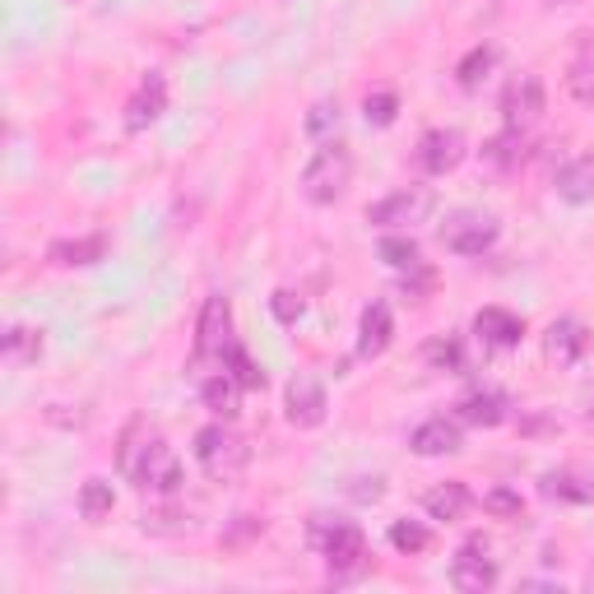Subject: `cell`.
<instances>
[{"mask_svg":"<svg viewBox=\"0 0 594 594\" xmlns=\"http://www.w3.org/2000/svg\"><path fill=\"white\" fill-rule=\"evenodd\" d=\"M121 474L126 484H135L139 493H158V497H177L182 493V460L177 450L167 446L158 432H149L145 422H130L121 437Z\"/></svg>","mask_w":594,"mask_h":594,"instance_id":"6da1fadb","label":"cell"},{"mask_svg":"<svg viewBox=\"0 0 594 594\" xmlns=\"http://www.w3.org/2000/svg\"><path fill=\"white\" fill-rule=\"evenodd\" d=\"M311 544L321 548V557L330 562V581L334 585H349L367 572V539L353 520H339V516H317L311 520Z\"/></svg>","mask_w":594,"mask_h":594,"instance_id":"7a4b0ae2","label":"cell"},{"mask_svg":"<svg viewBox=\"0 0 594 594\" xmlns=\"http://www.w3.org/2000/svg\"><path fill=\"white\" fill-rule=\"evenodd\" d=\"M353 182V149L344 145V139H321V149L311 154V163L302 167V195L306 205H334L344 201V191Z\"/></svg>","mask_w":594,"mask_h":594,"instance_id":"3957f363","label":"cell"},{"mask_svg":"<svg viewBox=\"0 0 594 594\" xmlns=\"http://www.w3.org/2000/svg\"><path fill=\"white\" fill-rule=\"evenodd\" d=\"M195 460H201V469L214 478V484H237L251 465V446L233 428L214 422V428L195 432Z\"/></svg>","mask_w":594,"mask_h":594,"instance_id":"277c9868","label":"cell"},{"mask_svg":"<svg viewBox=\"0 0 594 594\" xmlns=\"http://www.w3.org/2000/svg\"><path fill=\"white\" fill-rule=\"evenodd\" d=\"M437 210V191L432 186H405V191H390L386 201H377L367 210V223L381 233H409L413 223H428Z\"/></svg>","mask_w":594,"mask_h":594,"instance_id":"5b68a950","label":"cell"},{"mask_svg":"<svg viewBox=\"0 0 594 594\" xmlns=\"http://www.w3.org/2000/svg\"><path fill=\"white\" fill-rule=\"evenodd\" d=\"M497 237H502V223L484 210H460L441 223V246L450 256H484V251L497 246Z\"/></svg>","mask_w":594,"mask_h":594,"instance_id":"8992f818","label":"cell"},{"mask_svg":"<svg viewBox=\"0 0 594 594\" xmlns=\"http://www.w3.org/2000/svg\"><path fill=\"white\" fill-rule=\"evenodd\" d=\"M233 344H237L233 339V306L223 293H210L205 306H201V321H195V362L223 358Z\"/></svg>","mask_w":594,"mask_h":594,"instance_id":"52a82bcc","label":"cell"},{"mask_svg":"<svg viewBox=\"0 0 594 594\" xmlns=\"http://www.w3.org/2000/svg\"><path fill=\"white\" fill-rule=\"evenodd\" d=\"M544 107H548L544 79L539 75H516L512 84H506V94H502V121H506V130L525 135L534 121L544 117Z\"/></svg>","mask_w":594,"mask_h":594,"instance_id":"ba28073f","label":"cell"},{"mask_svg":"<svg viewBox=\"0 0 594 594\" xmlns=\"http://www.w3.org/2000/svg\"><path fill=\"white\" fill-rule=\"evenodd\" d=\"M284 413H289V422H293V428H321V422H325V413H330L325 386H321L317 377L298 372V377L289 381V390H284Z\"/></svg>","mask_w":594,"mask_h":594,"instance_id":"9c48e42d","label":"cell"},{"mask_svg":"<svg viewBox=\"0 0 594 594\" xmlns=\"http://www.w3.org/2000/svg\"><path fill=\"white\" fill-rule=\"evenodd\" d=\"M465 422L460 418H428V422H418L413 437H409V450L422 460H437V456H456V450L465 446Z\"/></svg>","mask_w":594,"mask_h":594,"instance_id":"30bf717a","label":"cell"},{"mask_svg":"<svg viewBox=\"0 0 594 594\" xmlns=\"http://www.w3.org/2000/svg\"><path fill=\"white\" fill-rule=\"evenodd\" d=\"M450 585L465 590V594H484V590L497 585V562L488 557V548L478 544V539L465 544V548L456 553V562H450Z\"/></svg>","mask_w":594,"mask_h":594,"instance_id":"8fae6325","label":"cell"},{"mask_svg":"<svg viewBox=\"0 0 594 594\" xmlns=\"http://www.w3.org/2000/svg\"><path fill=\"white\" fill-rule=\"evenodd\" d=\"M465 158V135L460 130H428L418 139V167L428 177H446V173H456Z\"/></svg>","mask_w":594,"mask_h":594,"instance_id":"7c38bea8","label":"cell"},{"mask_svg":"<svg viewBox=\"0 0 594 594\" xmlns=\"http://www.w3.org/2000/svg\"><path fill=\"white\" fill-rule=\"evenodd\" d=\"M163 111H167V79L154 70V75L139 79V89L126 103V130H149Z\"/></svg>","mask_w":594,"mask_h":594,"instance_id":"4fadbf2b","label":"cell"},{"mask_svg":"<svg viewBox=\"0 0 594 594\" xmlns=\"http://www.w3.org/2000/svg\"><path fill=\"white\" fill-rule=\"evenodd\" d=\"M474 334L484 339L488 349H516L525 339V321L516 317V311H506V306H484L474 317Z\"/></svg>","mask_w":594,"mask_h":594,"instance_id":"5bb4252c","label":"cell"},{"mask_svg":"<svg viewBox=\"0 0 594 594\" xmlns=\"http://www.w3.org/2000/svg\"><path fill=\"white\" fill-rule=\"evenodd\" d=\"M395 339V317H390V302H367L362 317H358V353L362 358H381Z\"/></svg>","mask_w":594,"mask_h":594,"instance_id":"9a60e30c","label":"cell"},{"mask_svg":"<svg viewBox=\"0 0 594 594\" xmlns=\"http://www.w3.org/2000/svg\"><path fill=\"white\" fill-rule=\"evenodd\" d=\"M585 349H590V330H585L576 317L553 321V325H548V334H544V353H548V362H557V367L581 362V353H585Z\"/></svg>","mask_w":594,"mask_h":594,"instance_id":"2e32d148","label":"cell"},{"mask_svg":"<svg viewBox=\"0 0 594 594\" xmlns=\"http://www.w3.org/2000/svg\"><path fill=\"white\" fill-rule=\"evenodd\" d=\"M506 409L512 405H506L502 390H474L456 405V418L469 422V428H497V422H506Z\"/></svg>","mask_w":594,"mask_h":594,"instance_id":"e0dca14e","label":"cell"},{"mask_svg":"<svg viewBox=\"0 0 594 594\" xmlns=\"http://www.w3.org/2000/svg\"><path fill=\"white\" fill-rule=\"evenodd\" d=\"M103 256H107V237H103V233L51 242V251H47V261H51V265H61V270H75V265H98Z\"/></svg>","mask_w":594,"mask_h":594,"instance_id":"ac0fdd59","label":"cell"},{"mask_svg":"<svg viewBox=\"0 0 594 594\" xmlns=\"http://www.w3.org/2000/svg\"><path fill=\"white\" fill-rule=\"evenodd\" d=\"M539 493L553 497V502H594V474H581V469H553L539 478Z\"/></svg>","mask_w":594,"mask_h":594,"instance_id":"d6986e66","label":"cell"},{"mask_svg":"<svg viewBox=\"0 0 594 594\" xmlns=\"http://www.w3.org/2000/svg\"><path fill=\"white\" fill-rule=\"evenodd\" d=\"M469 506H474V493L465 484H437L428 497H422V512H428L432 520H441V525L465 520Z\"/></svg>","mask_w":594,"mask_h":594,"instance_id":"ffe728a7","label":"cell"},{"mask_svg":"<svg viewBox=\"0 0 594 594\" xmlns=\"http://www.w3.org/2000/svg\"><path fill=\"white\" fill-rule=\"evenodd\" d=\"M242 381L223 367V372H214L205 386H201V400H205V409L214 413V418H237V409H242Z\"/></svg>","mask_w":594,"mask_h":594,"instance_id":"44dd1931","label":"cell"},{"mask_svg":"<svg viewBox=\"0 0 594 594\" xmlns=\"http://www.w3.org/2000/svg\"><path fill=\"white\" fill-rule=\"evenodd\" d=\"M557 195L567 205H590L594 201V154H581V158H572L567 167L557 173Z\"/></svg>","mask_w":594,"mask_h":594,"instance_id":"7402d4cb","label":"cell"},{"mask_svg":"<svg viewBox=\"0 0 594 594\" xmlns=\"http://www.w3.org/2000/svg\"><path fill=\"white\" fill-rule=\"evenodd\" d=\"M567 94L581 107H594V38H581L567 61Z\"/></svg>","mask_w":594,"mask_h":594,"instance_id":"603a6c76","label":"cell"},{"mask_svg":"<svg viewBox=\"0 0 594 594\" xmlns=\"http://www.w3.org/2000/svg\"><path fill=\"white\" fill-rule=\"evenodd\" d=\"M139 529H145V534H158V539H177V534H191V516L182 512L173 497H167V502L149 506V512L139 516Z\"/></svg>","mask_w":594,"mask_h":594,"instance_id":"cb8c5ba5","label":"cell"},{"mask_svg":"<svg viewBox=\"0 0 594 594\" xmlns=\"http://www.w3.org/2000/svg\"><path fill=\"white\" fill-rule=\"evenodd\" d=\"M0 353H6L10 367H28L42 358V330L38 325H10L6 344H0Z\"/></svg>","mask_w":594,"mask_h":594,"instance_id":"d4e9b609","label":"cell"},{"mask_svg":"<svg viewBox=\"0 0 594 594\" xmlns=\"http://www.w3.org/2000/svg\"><path fill=\"white\" fill-rule=\"evenodd\" d=\"M111 506H117V493H111L107 478H89V484L79 488V516L89 525H103L111 516Z\"/></svg>","mask_w":594,"mask_h":594,"instance_id":"484cf974","label":"cell"},{"mask_svg":"<svg viewBox=\"0 0 594 594\" xmlns=\"http://www.w3.org/2000/svg\"><path fill=\"white\" fill-rule=\"evenodd\" d=\"M497 66V47H488V42H478L469 56H465V61L456 66V84H460V89L465 94H474L478 89V84H484L488 79V70Z\"/></svg>","mask_w":594,"mask_h":594,"instance_id":"4316f807","label":"cell"},{"mask_svg":"<svg viewBox=\"0 0 594 594\" xmlns=\"http://www.w3.org/2000/svg\"><path fill=\"white\" fill-rule=\"evenodd\" d=\"M520 158H525V135L520 130H502V135H493L484 145V163L502 167V173H512Z\"/></svg>","mask_w":594,"mask_h":594,"instance_id":"83f0119b","label":"cell"},{"mask_svg":"<svg viewBox=\"0 0 594 594\" xmlns=\"http://www.w3.org/2000/svg\"><path fill=\"white\" fill-rule=\"evenodd\" d=\"M377 256L390 265V270H418V242L409 233H386L381 246H377Z\"/></svg>","mask_w":594,"mask_h":594,"instance_id":"f1b7e54d","label":"cell"},{"mask_svg":"<svg viewBox=\"0 0 594 594\" xmlns=\"http://www.w3.org/2000/svg\"><path fill=\"white\" fill-rule=\"evenodd\" d=\"M223 367H228V372H233L246 390H261V386H265V372H261L256 362H251V353H246L242 344H233L228 353H223Z\"/></svg>","mask_w":594,"mask_h":594,"instance_id":"f546056e","label":"cell"},{"mask_svg":"<svg viewBox=\"0 0 594 594\" xmlns=\"http://www.w3.org/2000/svg\"><path fill=\"white\" fill-rule=\"evenodd\" d=\"M390 544L400 553H422L432 544V534H428V525H418V520H395L390 525Z\"/></svg>","mask_w":594,"mask_h":594,"instance_id":"4dcf8cb0","label":"cell"},{"mask_svg":"<svg viewBox=\"0 0 594 594\" xmlns=\"http://www.w3.org/2000/svg\"><path fill=\"white\" fill-rule=\"evenodd\" d=\"M484 512L497 516V520H520L525 516V502L512 488H493V493H484Z\"/></svg>","mask_w":594,"mask_h":594,"instance_id":"1f68e13d","label":"cell"},{"mask_svg":"<svg viewBox=\"0 0 594 594\" xmlns=\"http://www.w3.org/2000/svg\"><path fill=\"white\" fill-rule=\"evenodd\" d=\"M428 362L437 372H465V344L460 339H437V344H428Z\"/></svg>","mask_w":594,"mask_h":594,"instance_id":"d6a6232c","label":"cell"},{"mask_svg":"<svg viewBox=\"0 0 594 594\" xmlns=\"http://www.w3.org/2000/svg\"><path fill=\"white\" fill-rule=\"evenodd\" d=\"M362 111H367V126H395V111H400V98H395L390 89H386V94H367Z\"/></svg>","mask_w":594,"mask_h":594,"instance_id":"836d02e7","label":"cell"},{"mask_svg":"<svg viewBox=\"0 0 594 594\" xmlns=\"http://www.w3.org/2000/svg\"><path fill=\"white\" fill-rule=\"evenodd\" d=\"M270 311H274L279 325H298L302 311H306V302H302V293H293V289H279V293L270 298Z\"/></svg>","mask_w":594,"mask_h":594,"instance_id":"e575fe53","label":"cell"},{"mask_svg":"<svg viewBox=\"0 0 594 594\" xmlns=\"http://www.w3.org/2000/svg\"><path fill=\"white\" fill-rule=\"evenodd\" d=\"M334 126H339V103L321 98L317 107L306 111V135H311V139H325V130H334Z\"/></svg>","mask_w":594,"mask_h":594,"instance_id":"d590c367","label":"cell"},{"mask_svg":"<svg viewBox=\"0 0 594 594\" xmlns=\"http://www.w3.org/2000/svg\"><path fill=\"white\" fill-rule=\"evenodd\" d=\"M349 497L362 502V506H377V502L386 497V478H381V474H372V478H353V484H349Z\"/></svg>","mask_w":594,"mask_h":594,"instance_id":"8d00e7d4","label":"cell"},{"mask_svg":"<svg viewBox=\"0 0 594 594\" xmlns=\"http://www.w3.org/2000/svg\"><path fill=\"white\" fill-rule=\"evenodd\" d=\"M265 529V520H256V516H237V525H233V534H228V539H223V544H228V548H242L246 539H256V534Z\"/></svg>","mask_w":594,"mask_h":594,"instance_id":"74e56055","label":"cell"}]
</instances>
